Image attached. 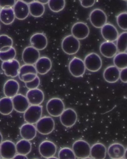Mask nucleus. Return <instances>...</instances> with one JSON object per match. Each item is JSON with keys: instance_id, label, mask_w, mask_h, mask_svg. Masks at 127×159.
<instances>
[{"instance_id": "nucleus-34", "label": "nucleus", "mask_w": 127, "mask_h": 159, "mask_svg": "<svg viewBox=\"0 0 127 159\" xmlns=\"http://www.w3.org/2000/svg\"><path fill=\"white\" fill-rule=\"evenodd\" d=\"M13 45V39L11 37L5 34L0 35V52L9 50Z\"/></svg>"}, {"instance_id": "nucleus-40", "label": "nucleus", "mask_w": 127, "mask_h": 159, "mask_svg": "<svg viewBox=\"0 0 127 159\" xmlns=\"http://www.w3.org/2000/svg\"><path fill=\"white\" fill-rule=\"evenodd\" d=\"M16 1H5V0H0V7L1 8H5V7H13L16 3Z\"/></svg>"}, {"instance_id": "nucleus-31", "label": "nucleus", "mask_w": 127, "mask_h": 159, "mask_svg": "<svg viewBox=\"0 0 127 159\" xmlns=\"http://www.w3.org/2000/svg\"><path fill=\"white\" fill-rule=\"evenodd\" d=\"M16 153L18 154L26 155L31 152L32 145L31 142L24 139L19 141L16 145Z\"/></svg>"}, {"instance_id": "nucleus-15", "label": "nucleus", "mask_w": 127, "mask_h": 159, "mask_svg": "<svg viewBox=\"0 0 127 159\" xmlns=\"http://www.w3.org/2000/svg\"><path fill=\"white\" fill-rule=\"evenodd\" d=\"M39 152L41 156L45 158L54 157L57 152L56 146L52 141H43L39 145Z\"/></svg>"}, {"instance_id": "nucleus-52", "label": "nucleus", "mask_w": 127, "mask_h": 159, "mask_svg": "<svg viewBox=\"0 0 127 159\" xmlns=\"http://www.w3.org/2000/svg\"><path fill=\"white\" fill-rule=\"evenodd\" d=\"M1 25H0V30H1Z\"/></svg>"}, {"instance_id": "nucleus-48", "label": "nucleus", "mask_w": 127, "mask_h": 159, "mask_svg": "<svg viewBox=\"0 0 127 159\" xmlns=\"http://www.w3.org/2000/svg\"><path fill=\"white\" fill-rule=\"evenodd\" d=\"M82 159H93L92 158L88 157V158H85Z\"/></svg>"}, {"instance_id": "nucleus-4", "label": "nucleus", "mask_w": 127, "mask_h": 159, "mask_svg": "<svg viewBox=\"0 0 127 159\" xmlns=\"http://www.w3.org/2000/svg\"><path fill=\"white\" fill-rule=\"evenodd\" d=\"M47 112L51 116H60L65 109V105L60 98H54L49 100L46 104Z\"/></svg>"}, {"instance_id": "nucleus-27", "label": "nucleus", "mask_w": 127, "mask_h": 159, "mask_svg": "<svg viewBox=\"0 0 127 159\" xmlns=\"http://www.w3.org/2000/svg\"><path fill=\"white\" fill-rule=\"evenodd\" d=\"M107 150L105 146L101 143H96L91 147L90 156L93 159H105Z\"/></svg>"}, {"instance_id": "nucleus-39", "label": "nucleus", "mask_w": 127, "mask_h": 159, "mask_svg": "<svg viewBox=\"0 0 127 159\" xmlns=\"http://www.w3.org/2000/svg\"><path fill=\"white\" fill-rule=\"evenodd\" d=\"M40 80L39 77L37 75L36 78L30 82L25 83L26 88L28 89H37L40 84Z\"/></svg>"}, {"instance_id": "nucleus-11", "label": "nucleus", "mask_w": 127, "mask_h": 159, "mask_svg": "<svg viewBox=\"0 0 127 159\" xmlns=\"http://www.w3.org/2000/svg\"><path fill=\"white\" fill-rule=\"evenodd\" d=\"M40 58V53L39 51L32 46L26 47L23 51L22 59L26 64L34 65Z\"/></svg>"}, {"instance_id": "nucleus-32", "label": "nucleus", "mask_w": 127, "mask_h": 159, "mask_svg": "<svg viewBox=\"0 0 127 159\" xmlns=\"http://www.w3.org/2000/svg\"><path fill=\"white\" fill-rule=\"evenodd\" d=\"M115 66L119 70L125 69L127 67V52L119 53L115 55L113 59Z\"/></svg>"}, {"instance_id": "nucleus-30", "label": "nucleus", "mask_w": 127, "mask_h": 159, "mask_svg": "<svg viewBox=\"0 0 127 159\" xmlns=\"http://www.w3.org/2000/svg\"><path fill=\"white\" fill-rule=\"evenodd\" d=\"M28 6L30 14L34 17H40L44 14L45 10L44 5L37 1H34Z\"/></svg>"}, {"instance_id": "nucleus-24", "label": "nucleus", "mask_w": 127, "mask_h": 159, "mask_svg": "<svg viewBox=\"0 0 127 159\" xmlns=\"http://www.w3.org/2000/svg\"><path fill=\"white\" fill-rule=\"evenodd\" d=\"M100 51L102 55L107 58L114 57L118 52L115 43L108 41L101 43L100 47Z\"/></svg>"}, {"instance_id": "nucleus-10", "label": "nucleus", "mask_w": 127, "mask_h": 159, "mask_svg": "<svg viewBox=\"0 0 127 159\" xmlns=\"http://www.w3.org/2000/svg\"><path fill=\"white\" fill-rule=\"evenodd\" d=\"M1 68L7 76L14 78L18 76L20 68L19 62L16 59L3 62Z\"/></svg>"}, {"instance_id": "nucleus-29", "label": "nucleus", "mask_w": 127, "mask_h": 159, "mask_svg": "<svg viewBox=\"0 0 127 159\" xmlns=\"http://www.w3.org/2000/svg\"><path fill=\"white\" fill-rule=\"evenodd\" d=\"M14 109L12 98L5 97L0 99V113L1 114L9 115Z\"/></svg>"}, {"instance_id": "nucleus-35", "label": "nucleus", "mask_w": 127, "mask_h": 159, "mask_svg": "<svg viewBox=\"0 0 127 159\" xmlns=\"http://www.w3.org/2000/svg\"><path fill=\"white\" fill-rule=\"evenodd\" d=\"M48 3L51 11L54 12H58L64 8L66 2L64 0H50Z\"/></svg>"}, {"instance_id": "nucleus-28", "label": "nucleus", "mask_w": 127, "mask_h": 159, "mask_svg": "<svg viewBox=\"0 0 127 159\" xmlns=\"http://www.w3.org/2000/svg\"><path fill=\"white\" fill-rule=\"evenodd\" d=\"M16 18L12 7H5L1 9L0 12V20L6 25L13 23Z\"/></svg>"}, {"instance_id": "nucleus-43", "label": "nucleus", "mask_w": 127, "mask_h": 159, "mask_svg": "<svg viewBox=\"0 0 127 159\" xmlns=\"http://www.w3.org/2000/svg\"><path fill=\"white\" fill-rule=\"evenodd\" d=\"M12 159H28L26 156L20 154H16Z\"/></svg>"}, {"instance_id": "nucleus-8", "label": "nucleus", "mask_w": 127, "mask_h": 159, "mask_svg": "<svg viewBox=\"0 0 127 159\" xmlns=\"http://www.w3.org/2000/svg\"><path fill=\"white\" fill-rule=\"evenodd\" d=\"M90 20L91 24L94 27L101 28L107 23V15L101 9H96L90 13Z\"/></svg>"}, {"instance_id": "nucleus-22", "label": "nucleus", "mask_w": 127, "mask_h": 159, "mask_svg": "<svg viewBox=\"0 0 127 159\" xmlns=\"http://www.w3.org/2000/svg\"><path fill=\"white\" fill-rule=\"evenodd\" d=\"M20 85L17 81L14 79H9L4 85L3 93L6 97L12 98L18 94Z\"/></svg>"}, {"instance_id": "nucleus-21", "label": "nucleus", "mask_w": 127, "mask_h": 159, "mask_svg": "<svg viewBox=\"0 0 127 159\" xmlns=\"http://www.w3.org/2000/svg\"><path fill=\"white\" fill-rule=\"evenodd\" d=\"M30 43L31 46L37 50H43L46 48L48 41L44 34L37 33L34 34L30 38Z\"/></svg>"}, {"instance_id": "nucleus-50", "label": "nucleus", "mask_w": 127, "mask_h": 159, "mask_svg": "<svg viewBox=\"0 0 127 159\" xmlns=\"http://www.w3.org/2000/svg\"><path fill=\"white\" fill-rule=\"evenodd\" d=\"M1 152H0V159H1Z\"/></svg>"}, {"instance_id": "nucleus-53", "label": "nucleus", "mask_w": 127, "mask_h": 159, "mask_svg": "<svg viewBox=\"0 0 127 159\" xmlns=\"http://www.w3.org/2000/svg\"><path fill=\"white\" fill-rule=\"evenodd\" d=\"M39 159L35 158V159Z\"/></svg>"}, {"instance_id": "nucleus-1", "label": "nucleus", "mask_w": 127, "mask_h": 159, "mask_svg": "<svg viewBox=\"0 0 127 159\" xmlns=\"http://www.w3.org/2000/svg\"><path fill=\"white\" fill-rule=\"evenodd\" d=\"M80 43L78 39L72 35L64 37L62 43V48L64 52L69 55L75 54L80 48Z\"/></svg>"}, {"instance_id": "nucleus-20", "label": "nucleus", "mask_w": 127, "mask_h": 159, "mask_svg": "<svg viewBox=\"0 0 127 159\" xmlns=\"http://www.w3.org/2000/svg\"><path fill=\"white\" fill-rule=\"evenodd\" d=\"M107 153L111 159L125 158L126 154V149L122 144L115 143L111 144L108 148Z\"/></svg>"}, {"instance_id": "nucleus-18", "label": "nucleus", "mask_w": 127, "mask_h": 159, "mask_svg": "<svg viewBox=\"0 0 127 159\" xmlns=\"http://www.w3.org/2000/svg\"><path fill=\"white\" fill-rule=\"evenodd\" d=\"M26 97L31 105H40L45 99L44 92L38 88L28 90Z\"/></svg>"}, {"instance_id": "nucleus-47", "label": "nucleus", "mask_w": 127, "mask_h": 159, "mask_svg": "<svg viewBox=\"0 0 127 159\" xmlns=\"http://www.w3.org/2000/svg\"><path fill=\"white\" fill-rule=\"evenodd\" d=\"M46 159H59L58 158L56 157H51L46 158Z\"/></svg>"}, {"instance_id": "nucleus-14", "label": "nucleus", "mask_w": 127, "mask_h": 159, "mask_svg": "<svg viewBox=\"0 0 127 159\" xmlns=\"http://www.w3.org/2000/svg\"><path fill=\"white\" fill-rule=\"evenodd\" d=\"M72 35L78 40L85 39L90 34V29L88 26L83 22L76 23L72 26Z\"/></svg>"}, {"instance_id": "nucleus-54", "label": "nucleus", "mask_w": 127, "mask_h": 159, "mask_svg": "<svg viewBox=\"0 0 127 159\" xmlns=\"http://www.w3.org/2000/svg\"><path fill=\"white\" fill-rule=\"evenodd\" d=\"M5 159L2 158V159Z\"/></svg>"}, {"instance_id": "nucleus-26", "label": "nucleus", "mask_w": 127, "mask_h": 159, "mask_svg": "<svg viewBox=\"0 0 127 159\" xmlns=\"http://www.w3.org/2000/svg\"><path fill=\"white\" fill-rule=\"evenodd\" d=\"M120 72V70L115 66H109L106 68L104 71V78L108 83H115L119 79Z\"/></svg>"}, {"instance_id": "nucleus-3", "label": "nucleus", "mask_w": 127, "mask_h": 159, "mask_svg": "<svg viewBox=\"0 0 127 159\" xmlns=\"http://www.w3.org/2000/svg\"><path fill=\"white\" fill-rule=\"evenodd\" d=\"M42 106L30 105L24 113V120L28 124H36L42 117Z\"/></svg>"}, {"instance_id": "nucleus-16", "label": "nucleus", "mask_w": 127, "mask_h": 159, "mask_svg": "<svg viewBox=\"0 0 127 159\" xmlns=\"http://www.w3.org/2000/svg\"><path fill=\"white\" fill-rule=\"evenodd\" d=\"M101 34L103 39L108 42H113L119 37L118 30L113 25L106 23L101 28Z\"/></svg>"}, {"instance_id": "nucleus-23", "label": "nucleus", "mask_w": 127, "mask_h": 159, "mask_svg": "<svg viewBox=\"0 0 127 159\" xmlns=\"http://www.w3.org/2000/svg\"><path fill=\"white\" fill-rule=\"evenodd\" d=\"M35 67L37 73L45 75L50 70L52 67V62L49 58L42 57L40 58L36 62Z\"/></svg>"}, {"instance_id": "nucleus-49", "label": "nucleus", "mask_w": 127, "mask_h": 159, "mask_svg": "<svg viewBox=\"0 0 127 159\" xmlns=\"http://www.w3.org/2000/svg\"><path fill=\"white\" fill-rule=\"evenodd\" d=\"M126 159L125 158H119V159Z\"/></svg>"}, {"instance_id": "nucleus-41", "label": "nucleus", "mask_w": 127, "mask_h": 159, "mask_svg": "<svg viewBox=\"0 0 127 159\" xmlns=\"http://www.w3.org/2000/svg\"><path fill=\"white\" fill-rule=\"evenodd\" d=\"M81 5L85 8L92 7L94 5L96 1L94 0H81Z\"/></svg>"}, {"instance_id": "nucleus-38", "label": "nucleus", "mask_w": 127, "mask_h": 159, "mask_svg": "<svg viewBox=\"0 0 127 159\" xmlns=\"http://www.w3.org/2000/svg\"><path fill=\"white\" fill-rule=\"evenodd\" d=\"M117 22L119 27L123 30H127V13H120L117 17Z\"/></svg>"}, {"instance_id": "nucleus-9", "label": "nucleus", "mask_w": 127, "mask_h": 159, "mask_svg": "<svg viewBox=\"0 0 127 159\" xmlns=\"http://www.w3.org/2000/svg\"><path fill=\"white\" fill-rule=\"evenodd\" d=\"M69 70L73 77H82L86 70L84 61L78 57H74L69 62Z\"/></svg>"}, {"instance_id": "nucleus-7", "label": "nucleus", "mask_w": 127, "mask_h": 159, "mask_svg": "<svg viewBox=\"0 0 127 159\" xmlns=\"http://www.w3.org/2000/svg\"><path fill=\"white\" fill-rule=\"evenodd\" d=\"M37 75L35 66L25 64L20 67L18 76L20 80L26 83L33 81Z\"/></svg>"}, {"instance_id": "nucleus-37", "label": "nucleus", "mask_w": 127, "mask_h": 159, "mask_svg": "<svg viewBox=\"0 0 127 159\" xmlns=\"http://www.w3.org/2000/svg\"><path fill=\"white\" fill-rule=\"evenodd\" d=\"M59 159H76L72 149L64 147L60 149L58 153Z\"/></svg>"}, {"instance_id": "nucleus-5", "label": "nucleus", "mask_w": 127, "mask_h": 159, "mask_svg": "<svg viewBox=\"0 0 127 159\" xmlns=\"http://www.w3.org/2000/svg\"><path fill=\"white\" fill-rule=\"evenodd\" d=\"M36 124L37 131L43 135L51 134L54 131L55 128L54 121L50 116L41 117Z\"/></svg>"}, {"instance_id": "nucleus-45", "label": "nucleus", "mask_w": 127, "mask_h": 159, "mask_svg": "<svg viewBox=\"0 0 127 159\" xmlns=\"http://www.w3.org/2000/svg\"><path fill=\"white\" fill-rule=\"evenodd\" d=\"M25 3L27 4L28 5H29L30 4L33 2L34 1L33 0H32V1H26V0H24V1H23Z\"/></svg>"}, {"instance_id": "nucleus-6", "label": "nucleus", "mask_w": 127, "mask_h": 159, "mask_svg": "<svg viewBox=\"0 0 127 159\" xmlns=\"http://www.w3.org/2000/svg\"><path fill=\"white\" fill-rule=\"evenodd\" d=\"M84 62L86 69L92 72L99 71L102 67L101 58L96 53L92 52L87 55Z\"/></svg>"}, {"instance_id": "nucleus-46", "label": "nucleus", "mask_w": 127, "mask_h": 159, "mask_svg": "<svg viewBox=\"0 0 127 159\" xmlns=\"http://www.w3.org/2000/svg\"><path fill=\"white\" fill-rule=\"evenodd\" d=\"M3 139V136L2 135V134L0 132V145H1V143H2Z\"/></svg>"}, {"instance_id": "nucleus-36", "label": "nucleus", "mask_w": 127, "mask_h": 159, "mask_svg": "<svg viewBox=\"0 0 127 159\" xmlns=\"http://www.w3.org/2000/svg\"><path fill=\"white\" fill-rule=\"evenodd\" d=\"M16 56V51L13 47L5 52H0V60L3 62L15 59Z\"/></svg>"}, {"instance_id": "nucleus-51", "label": "nucleus", "mask_w": 127, "mask_h": 159, "mask_svg": "<svg viewBox=\"0 0 127 159\" xmlns=\"http://www.w3.org/2000/svg\"><path fill=\"white\" fill-rule=\"evenodd\" d=\"M1 7H0V12H1Z\"/></svg>"}, {"instance_id": "nucleus-13", "label": "nucleus", "mask_w": 127, "mask_h": 159, "mask_svg": "<svg viewBox=\"0 0 127 159\" xmlns=\"http://www.w3.org/2000/svg\"><path fill=\"white\" fill-rule=\"evenodd\" d=\"M1 157L5 159H12L16 155V144L9 140L2 142L0 145Z\"/></svg>"}, {"instance_id": "nucleus-12", "label": "nucleus", "mask_w": 127, "mask_h": 159, "mask_svg": "<svg viewBox=\"0 0 127 159\" xmlns=\"http://www.w3.org/2000/svg\"><path fill=\"white\" fill-rule=\"evenodd\" d=\"M60 122L66 128L74 125L77 120V114L74 110L70 108L64 109L60 116Z\"/></svg>"}, {"instance_id": "nucleus-42", "label": "nucleus", "mask_w": 127, "mask_h": 159, "mask_svg": "<svg viewBox=\"0 0 127 159\" xmlns=\"http://www.w3.org/2000/svg\"><path fill=\"white\" fill-rule=\"evenodd\" d=\"M127 68L121 70L120 72V80L122 82L126 83L127 82Z\"/></svg>"}, {"instance_id": "nucleus-2", "label": "nucleus", "mask_w": 127, "mask_h": 159, "mask_svg": "<svg viewBox=\"0 0 127 159\" xmlns=\"http://www.w3.org/2000/svg\"><path fill=\"white\" fill-rule=\"evenodd\" d=\"M76 157L80 159L89 157L90 156L91 147L87 141L78 140L73 143L72 147Z\"/></svg>"}, {"instance_id": "nucleus-33", "label": "nucleus", "mask_w": 127, "mask_h": 159, "mask_svg": "<svg viewBox=\"0 0 127 159\" xmlns=\"http://www.w3.org/2000/svg\"><path fill=\"white\" fill-rule=\"evenodd\" d=\"M116 47L119 53L127 52V33L123 32L119 35L117 39Z\"/></svg>"}, {"instance_id": "nucleus-25", "label": "nucleus", "mask_w": 127, "mask_h": 159, "mask_svg": "<svg viewBox=\"0 0 127 159\" xmlns=\"http://www.w3.org/2000/svg\"><path fill=\"white\" fill-rule=\"evenodd\" d=\"M37 130L34 125L26 123L22 125L20 129V134L23 139L31 141L37 135Z\"/></svg>"}, {"instance_id": "nucleus-19", "label": "nucleus", "mask_w": 127, "mask_h": 159, "mask_svg": "<svg viewBox=\"0 0 127 159\" xmlns=\"http://www.w3.org/2000/svg\"><path fill=\"white\" fill-rule=\"evenodd\" d=\"M12 99L14 109L17 112L24 113L30 107L27 98L22 94H18Z\"/></svg>"}, {"instance_id": "nucleus-44", "label": "nucleus", "mask_w": 127, "mask_h": 159, "mask_svg": "<svg viewBox=\"0 0 127 159\" xmlns=\"http://www.w3.org/2000/svg\"><path fill=\"white\" fill-rule=\"evenodd\" d=\"M38 2H39L42 4L43 5H44L45 4H46L47 3H48L49 2V1L47 0V1H42V0H39V1H37Z\"/></svg>"}, {"instance_id": "nucleus-17", "label": "nucleus", "mask_w": 127, "mask_h": 159, "mask_svg": "<svg viewBox=\"0 0 127 159\" xmlns=\"http://www.w3.org/2000/svg\"><path fill=\"white\" fill-rule=\"evenodd\" d=\"M13 9L15 17L19 20H25L30 14L29 6L22 0L16 1Z\"/></svg>"}]
</instances>
